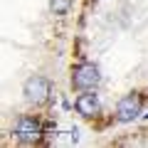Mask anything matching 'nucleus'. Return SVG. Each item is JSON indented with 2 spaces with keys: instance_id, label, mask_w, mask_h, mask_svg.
<instances>
[{
  "instance_id": "nucleus-1",
  "label": "nucleus",
  "mask_w": 148,
  "mask_h": 148,
  "mask_svg": "<svg viewBox=\"0 0 148 148\" xmlns=\"http://www.w3.org/2000/svg\"><path fill=\"white\" fill-rule=\"evenodd\" d=\"M22 94H25V101L27 104H45V101L49 99V94H52V84H49V79H45V77H40V74H35V77H30V79L25 82V86H22Z\"/></svg>"
},
{
  "instance_id": "nucleus-2",
  "label": "nucleus",
  "mask_w": 148,
  "mask_h": 148,
  "mask_svg": "<svg viewBox=\"0 0 148 148\" xmlns=\"http://www.w3.org/2000/svg\"><path fill=\"white\" fill-rule=\"evenodd\" d=\"M99 82H101V72L91 62H82L72 69V84L77 89H94Z\"/></svg>"
},
{
  "instance_id": "nucleus-3",
  "label": "nucleus",
  "mask_w": 148,
  "mask_h": 148,
  "mask_svg": "<svg viewBox=\"0 0 148 148\" xmlns=\"http://www.w3.org/2000/svg\"><path fill=\"white\" fill-rule=\"evenodd\" d=\"M141 106H143L141 94H126L121 101H119V106H116V119L121 123L133 121V119L141 116Z\"/></svg>"
},
{
  "instance_id": "nucleus-4",
  "label": "nucleus",
  "mask_w": 148,
  "mask_h": 148,
  "mask_svg": "<svg viewBox=\"0 0 148 148\" xmlns=\"http://www.w3.org/2000/svg\"><path fill=\"white\" fill-rule=\"evenodd\" d=\"M40 133H42V126H40V121H37L35 116H22V119H17V123H15V136L20 138L22 143H35L37 138H40Z\"/></svg>"
},
{
  "instance_id": "nucleus-5",
  "label": "nucleus",
  "mask_w": 148,
  "mask_h": 148,
  "mask_svg": "<svg viewBox=\"0 0 148 148\" xmlns=\"http://www.w3.org/2000/svg\"><path fill=\"white\" fill-rule=\"evenodd\" d=\"M74 106H77V111H79L84 119H94L96 114L101 111V101H99V96H96L94 91H89V89H84V94L77 96Z\"/></svg>"
},
{
  "instance_id": "nucleus-6",
  "label": "nucleus",
  "mask_w": 148,
  "mask_h": 148,
  "mask_svg": "<svg viewBox=\"0 0 148 148\" xmlns=\"http://www.w3.org/2000/svg\"><path fill=\"white\" fill-rule=\"evenodd\" d=\"M72 8V0H49V10L52 15H67Z\"/></svg>"
},
{
  "instance_id": "nucleus-7",
  "label": "nucleus",
  "mask_w": 148,
  "mask_h": 148,
  "mask_svg": "<svg viewBox=\"0 0 148 148\" xmlns=\"http://www.w3.org/2000/svg\"><path fill=\"white\" fill-rule=\"evenodd\" d=\"M146 119H148V114H146Z\"/></svg>"
}]
</instances>
